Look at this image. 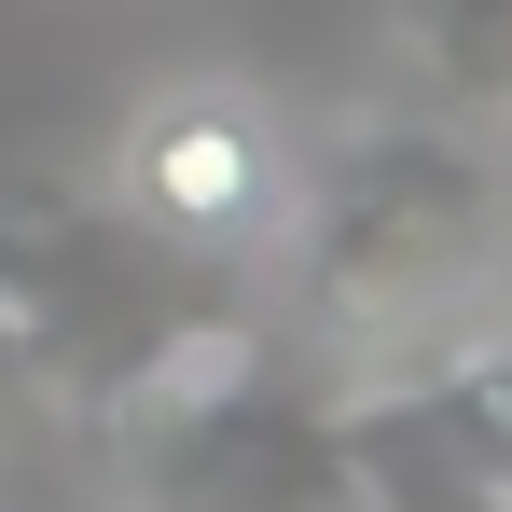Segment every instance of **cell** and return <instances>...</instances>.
I'll list each match as a JSON object with an SVG mask.
<instances>
[{
    "instance_id": "cell-2",
    "label": "cell",
    "mask_w": 512,
    "mask_h": 512,
    "mask_svg": "<svg viewBox=\"0 0 512 512\" xmlns=\"http://www.w3.org/2000/svg\"><path fill=\"white\" fill-rule=\"evenodd\" d=\"M208 305H222L208 263L139 236L111 194H84V180H0V333H14L42 402L111 416Z\"/></svg>"
},
{
    "instance_id": "cell-7",
    "label": "cell",
    "mask_w": 512,
    "mask_h": 512,
    "mask_svg": "<svg viewBox=\"0 0 512 512\" xmlns=\"http://www.w3.org/2000/svg\"><path fill=\"white\" fill-rule=\"evenodd\" d=\"M14 402H42V388H28V360H14V333H0V416H14Z\"/></svg>"
},
{
    "instance_id": "cell-6",
    "label": "cell",
    "mask_w": 512,
    "mask_h": 512,
    "mask_svg": "<svg viewBox=\"0 0 512 512\" xmlns=\"http://www.w3.org/2000/svg\"><path fill=\"white\" fill-rule=\"evenodd\" d=\"M429 42H443V70H457V84L512 97V0H429Z\"/></svg>"
},
{
    "instance_id": "cell-3",
    "label": "cell",
    "mask_w": 512,
    "mask_h": 512,
    "mask_svg": "<svg viewBox=\"0 0 512 512\" xmlns=\"http://www.w3.org/2000/svg\"><path fill=\"white\" fill-rule=\"evenodd\" d=\"M499 236V167L443 125H360L319 167H291V291L333 319V333H402L429 319Z\"/></svg>"
},
{
    "instance_id": "cell-5",
    "label": "cell",
    "mask_w": 512,
    "mask_h": 512,
    "mask_svg": "<svg viewBox=\"0 0 512 512\" xmlns=\"http://www.w3.org/2000/svg\"><path fill=\"white\" fill-rule=\"evenodd\" d=\"M346 443L429 457V471L512 499V346H443V360H416V374L360 388V402H346Z\"/></svg>"
},
{
    "instance_id": "cell-4",
    "label": "cell",
    "mask_w": 512,
    "mask_h": 512,
    "mask_svg": "<svg viewBox=\"0 0 512 512\" xmlns=\"http://www.w3.org/2000/svg\"><path fill=\"white\" fill-rule=\"evenodd\" d=\"M111 208L139 222V236H167L180 263H222L236 250H277V222H291V139H277V111L236 84H180L153 97L139 125H125V180H111Z\"/></svg>"
},
{
    "instance_id": "cell-1",
    "label": "cell",
    "mask_w": 512,
    "mask_h": 512,
    "mask_svg": "<svg viewBox=\"0 0 512 512\" xmlns=\"http://www.w3.org/2000/svg\"><path fill=\"white\" fill-rule=\"evenodd\" d=\"M97 429H111V485L139 512H374L346 402L305 388L236 305H208Z\"/></svg>"
}]
</instances>
